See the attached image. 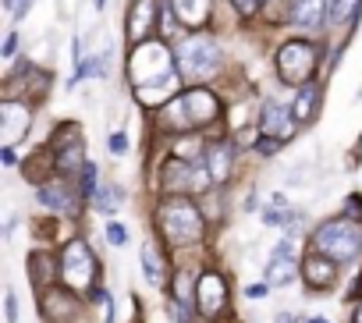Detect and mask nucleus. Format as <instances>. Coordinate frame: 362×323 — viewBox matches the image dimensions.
Here are the masks:
<instances>
[{"label":"nucleus","instance_id":"f257e3e1","mask_svg":"<svg viewBox=\"0 0 362 323\" xmlns=\"http://www.w3.org/2000/svg\"><path fill=\"white\" fill-rule=\"evenodd\" d=\"M221 96L206 86H189L185 93H177L167 107L156 110V128L170 135H185V131H203L221 121Z\"/></svg>","mask_w":362,"mask_h":323},{"label":"nucleus","instance_id":"f03ea898","mask_svg":"<svg viewBox=\"0 0 362 323\" xmlns=\"http://www.w3.org/2000/svg\"><path fill=\"white\" fill-rule=\"evenodd\" d=\"M153 228L170 249H189L199 245L206 235V213L196 206L192 196H160L153 210Z\"/></svg>","mask_w":362,"mask_h":323},{"label":"nucleus","instance_id":"7ed1b4c3","mask_svg":"<svg viewBox=\"0 0 362 323\" xmlns=\"http://www.w3.org/2000/svg\"><path fill=\"white\" fill-rule=\"evenodd\" d=\"M309 249L330 256L341 266H351L362 259V224L337 213V217L316 224V231L309 235Z\"/></svg>","mask_w":362,"mask_h":323},{"label":"nucleus","instance_id":"20e7f679","mask_svg":"<svg viewBox=\"0 0 362 323\" xmlns=\"http://www.w3.org/2000/svg\"><path fill=\"white\" fill-rule=\"evenodd\" d=\"M174 61H177L181 78H189V82L199 86V82L214 78L224 68V50H221V43L210 33H192V36L174 43Z\"/></svg>","mask_w":362,"mask_h":323},{"label":"nucleus","instance_id":"39448f33","mask_svg":"<svg viewBox=\"0 0 362 323\" xmlns=\"http://www.w3.org/2000/svg\"><path fill=\"white\" fill-rule=\"evenodd\" d=\"M160 196H206L210 189H217L206 160H181V156H167L156 175Z\"/></svg>","mask_w":362,"mask_h":323},{"label":"nucleus","instance_id":"423d86ee","mask_svg":"<svg viewBox=\"0 0 362 323\" xmlns=\"http://www.w3.org/2000/svg\"><path fill=\"white\" fill-rule=\"evenodd\" d=\"M57 256H61V284L75 288L78 295L100 284V259L86 238H68Z\"/></svg>","mask_w":362,"mask_h":323},{"label":"nucleus","instance_id":"0eeeda50","mask_svg":"<svg viewBox=\"0 0 362 323\" xmlns=\"http://www.w3.org/2000/svg\"><path fill=\"white\" fill-rule=\"evenodd\" d=\"M170 71H177V61H174V50L167 47V40H146V43L132 47V54H128V82L132 86L156 82Z\"/></svg>","mask_w":362,"mask_h":323},{"label":"nucleus","instance_id":"6e6552de","mask_svg":"<svg viewBox=\"0 0 362 323\" xmlns=\"http://www.w3.org/2000/svg\"><path fill=\"white\" fill-rule=\"evenodd\" d=\"M316 68H320V47L309 40H288L277 50V78L284 86L302 89V86L316 82Z\"/></svg>","mask_w":362,"mask_h":323},{"label":"nucleus","instance_id":"1a4fd4ad","mask_svg":"<svg viewBox=\"0 0 362 323\" xmlns=\"http://www.w3.org/2000/svg\"><path fill=\"white\" fill-rule=\"evenodd\" d=\"M50 153H54V164H57V175L64 178H78V171L86 168V128L78 121H61L50 135Z\"/></svg>","mask_w":362,"mask_h":323},{"label":"nucleus","instance_id":"9d476101","mask_svg":"<svg viewBox=\"0 0 362 323\" xmlns=\"http://www.w3.org/2000/svg\"><path fill=\"white\" fill-rule=\"evenodd\" d=\"M228 302H231L228 277L221 270H203L199 274V288H196V312H199V319H206V323L221 319Z\"/></svg>","mask_w":362,"mask_h":323},{"label":"nucleus","instance_id":"9b49d317","mask_svg":"<svg viewBox=\"0 0 362 323\" xmlns=\"http://www.w3.org/2000/svg\"><path fill=\"white\" fill-rule=\"evenodd\" d=\"M36 199L43 203V210H50V213H57V217H78V210H82V192L71 185V178H64V175H57V178H50V182H43V185H36Z\"/></svg>","mask_w":362,"mask_h":323},{"label":"nucleus","instance_id":"f8f14e48","mask_svg":"<svg viewBox=\"0 0 362 323\" xmlns=\"http://www.w3.org/2000/svg\"><path fill=\"white\" fill-rule=\"evenodd\" d=\"M160 11H163L160 0H132V8L124 15V36L132 47L160 36Z\"/></svg>","mask_w":362,"mask_h":323},{"label":"nucleus","instance_id":"ddd939ff","mask_svg":"<svg viewBox=\"0 0 362 323\" xmlns=\"http://www.w3.org/2000/svg\"><path fill=\"white\" fill-rule=\"evenodd\" d=\"M40 312L47 323H75L82 316V298L75 288L54 284V288L40 291Z\"/></svg>","mask_w":362,"mask_h":323},{"label":"nucleus","instance_id":"4468645a","mask_svg":"<svg viewBox=\"0 0 362 323\" xmlns=\"http://www.w3.org/2000/svg\"><path fill=\"white\" fill-rule=\"evenodd\" d=\"M33 128V107L29 100H15L4 96L0 100V142L4 146H18Z\"/></svg>","mask_w":362,"mask_h":323},{"label":"nucleus","instance_id":"2eb2a0df","mask_svg":"<svg viewBox=\"0 0 362 323\" xmlns=\"http://www.w3.org/2000/svg\"><path fill=\"white\" fill-rule=\"evenodd\" d=\"M302 281L309 291H334L337 281H341V263H334L330 256L309 249L305 259H302Z\"/></svg>","mask_w":362,"mask_h":323},{"label":"nucleus","instance_id":"dca6fc26","mask_svg":"<svg viewBox=\"0 0 362 323\" xmlns=\"http://www.w3.org/2000/svg\"><path fill=\"white\" fill-rule=\"evenodd\" d=\"M256 128H259L263 135H274V139L288 142V139H295V131H298V121H295L291 107H281L277 100H267V103L259 107Z\"/></svg>","mask_w":362,"mask_h":323},{"label":"nucleus","instance_id":"f3484780","mask_svg":"<svg viewBox=\"0 0 362 323\" xmlns=\"http://www.w3.org/2000/svg\"><path fill=\"white\" fill-rule=\"evenodd\" d=\"M181 71H170V75H163V78H156V82H146V86H135V100H139V107L142 110H160V107H167L177 93H185L181 89Z\"/></svg>","mask_w":362,"mask_h":323},{"label":"nucleus","instance_id":"a211bd4d","mask_svg":"<svg viewBox=\"0 0 362 323\" xmlns=\"http://www.w3.org/2000/svg\"><path fill=\"white\" fill-rule=\"evenodd\" d=\"M206 168L214 175L217 185H228L231 175H235V135H221L214 142H206Z\"/></svg>","mask_w":362,"mask_h":323},{"label":"nucleus","instance_id":"6ab92c4d","mask_svg":"<svg viewBox=\"0 0 362 323\" xmlns=\"http://www.w3.org/2000/svg\"><path fill=\"white\" fill-rule=\"evenodd\" d=\"M25 274L33 281L36 291H47L54 284H61V256H50V252H29L25 259Z\"/></svg>","mask_w":362,"mask_h":323},{"label":"nucleus","instance_id":"aec40b11","mask_svg":"<svg viewBox=\"0 0 362 323\" xmlns=\"http://www.w3.org/2000/svg\"><path fill=\"white\" fill-rule=\"evenodd\" d=\"M320 107H323V86L320 82H309L295 93V103H291V114L298 124H313L320 117Z\"/></svg>","mask_w":362,"mask_h":323},{"label":"nucleus","instance_id":"412c9836","mask_svg":"<svg viewBox=\"0 0 362 323\" xmlns=\"http://www.w3.org/2000/svg\"><path fill=\"white\" fill-rule=\"evenodd\" d=\"M174 4V15L185 29H203L214 15V0H170Z\"/></svg>","mask_w":362,"mask_h":323},{"label":"nucleus","instance_id":"4be33fe9","mask_svg":"<svg viewBox=\"0 0 362 323\" xmlns=\"http://www.w3.org/2000/svg\"><path fill=\"white\" fill-rule=\"evenodd\" d=\"M139 263H142L146 281H149L153 288H163V281H167V263H163V252H160V245H156L153 238L142 242V249H139Z\"/></svg>","mask_w":362,"mask_h":323},{"label":"nucleus","instance_id":"5701e85b","mask_svg":"<svg viewBox=\"0 0 362 323\" xmlns=\"http://www.w3.org/2000/svg\"><path fill=\"white\" fill-rule=\"evenodd\" d=\"M196 288H199V270L177 266V270L170 274V298H174V302L196 309Z\"/></svg>","mask_w":362,"mask_h":323},{"label":"nucleus","instance_id":"b1692460","mask_svg":"<svg viewBox=\"0 0 362 323\" xmlns=\"http://www.w3.org/2000/svg\"><path fill=\"white\" fill-rule=\"evenodd\" d=\"M291 25H298L305 33H320L327 25V4H323V0H298Z\"/></svg>","mask_w":362,"mask_h":323},{"label":"nucleus","instance_id":"393cba45","mask_svg":"<svg viewBox=\"0 0 362 323\" xmlns=\"http://www.w3.org/2000/svg\"><path fill=\"white\" fill-rule=\"evenodd\" d=\"M362 11V0H330L327 4V25L330 29H351Z\"/></svg>","mask_w":362,"mask_h":323},{"label":"nucleus","instance_id":"a878e982","mask_svg":"<svg viewBox=\"0 0 362 323\" xmlns=\"http://www.w3.org/2000/svg\"><path fill=\"white\" fill-rule=\"evenodd\" d=\"M170 156H181V160H203V156H206V139H203V131H185V135H174Z\"/></svg>","mask_w":362,"mask_h":323},{"label":"nucleus","instance_id":"bb28decb","mask_svg":"<svg viewBox=\"0 0 362 323\" xmlns=\"http://www.w3.org/2000/svg\"><path fill=\"white\" fill-rule=\"evenodd\" d=\"M295 277H302V266L295 263V256L267 259V281H270V288H284V284H291Z\"/></svg>","mask_w":362,"mask_h":323},{"label":"nucleus","instance_id":"cd10ccee","mask_svg":"<svg viewBox=\"0 0 362 323\" xmlns=\"http://www.w3.org/2000/svg\"><path fill=\"white\" fill-rule=\"evenodd\" d=\"M124 185H114V182H107V185H100V192H96V199H93V206L103 213V217H114L121 206H124Z\"/></svg>","mask_w":362,"mask_h":323},{"label":"nucleus","instance_id":"c85d7f7f","mask_svg":"<svg viewBox=\"0 0 362 323\" xmlns=\"http://www.w3.org/2000/svg\"><path fill=\"white\" fill-rule=\"evenodd\" d=\"M78 192H82L86 203L96 199V192H100V168H96V160H86V168L78 171Z\"/></svg>","mask_w":362,"mask_h":323},{"label":"nucleus","instance_id":"c756f323","mask_svg":"<svg viewBox=\"0 0 362 323\" xmlns=\"http://www.w3.org/2000/svg\"><path fill=\"white\" fill-rule=\"evenodd\" d=\"M281 146H284L281 139H274V135H263V131H259V135H256V142H252V149H256L259 156H274V153H281Z\"/></svg>","mask_w":362,"mask_h":323},{"label":"nucleus","instance_id":"7c9ffc66","mask_svg":"<svg viewBox=\"0 0 362 323\" xmlns=\"http://www.w3.org/2000/svg\"><path fill=\"white\" fill-rule=\"evenodd\" d=\"M103 231H107V242H110L114 249H124V245H128V228H124V224L110 221V224H107Z\"/></svg>","mask_w":362,"mask_h":323},{"label":"nucleus","instance_id":"2f4dec72","mask_svg":"<svg viewBox=\"0 0 362 323\" xmlns=\"http://www.w3.org/2000/svg\"><path fill=\"white\" fill-rule=\"evenodd\" d=\"M231 8L238 18H256L263 11V0H231Z\"/></svg>","mask_w":362,"mask_h":323},{"label":"nucleus","instance_id":"473e14b6","mask_svg":"<svg viewBox=\"0 0 362 323\" xmlns=\"http://www.w3.org/2000/svg\"><path fill=\"white\" fill-rule=\"evenodd\" d=\"M107 153H110V156H124V153H128V135H124L121 128L107 135Z\"/></svg>","mask_w":362,"mask_h":323},{"label":"nucleus","instance_id":"72a5a7b5","mask_svg":"<svg viewBox=\"0 0 362 323\" xmlns=\"http://www.w3.org/2000/svg\"><path fill=\"white\" fill-rule=\"evenodd\" d=\"M341 217H348V221H358V224H362V196H358V192H351V196L344 199Z\"/></svg>","mask_w":362,"mask_h":323},{"label":"nucleus","instance_id":"f704fd0d","mask_svg":"<svg viewBox=\"0 0 362 323\" xmlns=\"http://www.w3.org/2000/svg\"><path fill=\"white\" fill-rule=\"evenodd\" d=\"M4 316H8V323H18V291L15 288L4 291Z\"/></svg>","mask_w":362,"mask_h":323},{"label":"nucleus","instance_id":"c9c22d12","mask_svg":"<svg viewBox=\"0 0 362 323\" xmlns=\"http://www.w3.org/2000/svg\"><path fill=\"white\" fill-rule=\"evenodd\" d=\"M270 295V281H256L245 288V298H267Z\"/></svg>","mask_w":362,"mask_h":323},{"label":"nucleus","instance_id":"e433bc0d","mask_svg":"<svg viewBox=\"0 0 362 323\" xmlns=\"http://www.w3.org/2000/svg\"><path fill=\"white\" fill-rule=\"evenodd\" d=\"M15 50H18V33H8V40H4V50H0V57H4V61H11V57H15Z\"/></svg>","mask_w":362,"mask_h":323},{"label":"nucleus","instance_id":"4c0bfd02","mask_svg":"<svg viewBox=\"0 0 362 323\" xmlns=\"http://www.w3.org/2000/svg\"><path fill=\"white\" fill-rule=\"evenodd\" d=\"M33 4H36V0H18V8L11 11V18H15V22H22V18L33 11Z\"/></svg>","mask_w":362,"mask_h":323},{"label":"nucleus","instance_id":"58836bf2","mask_svg":"<svg viewBox=\"0 0 362 323\" xmlns=\"http://www.w3.org/2000/svg\"><path fill=\"white\" fill-rule=\"evenodd\" d=\"M0 160H4L8 168H15V160H18V156H15V146H4V149H0Z\"/></svg>","mask_w":362,"mask_h":323},{"label":"nucleus","instance_id":"ea45409f","mask_svg":"<svg viewBox=\"0 0 362 323\" xmlns=\"http://www.w3.org/2000/svg\"><path fill=\"white\" fill-rule=\"evenodd\" d=\"M270 203H274L277 210H288V196H284V192H274V196H270Z\"/></svg>","mask_w":362,"mask_h":323},{"label":"nucleus","instance_id":"a19ab883","mask_svg":"<svg viewBox=\"0 0 362 323\" xmlns=\"http://www.w3.org/2000/svg\"><path fill=\"white\" fill-rule=\"evenodd\" d=\"M274 323H295V316H291V312H277V319H274Z\"/></svg>","mask_w":362,"mask_h":323},{"label":"nucleus","instance_id":"79ce46f5","mask_svg":"<svg viewBox=\"0 0 362 323\" xmlns=\"http://www.w3.org/2000/svg\"><path fill=\"white\" fill-rule=\"evenodd\" d=\"M351 323H362V298H358V305H355V312H351Z\"/></svg>","mask_w":362,"mask_h":323},{"label":"nucleus","instance_id":"37998d69","mask_svg":"<svg viewBox=\"0 0 362 323\" xmlns=\"http://www.w3.org/2000/svg\"><path fill=\"white\" fill-rule=\"evenodd\" d=\"M355 156L362 160V135H358V142H355Z\"/></svg>","mask_w":362,"mask_h":323},{"label":"nucleus","instance_id":"c03bdc74","mask_svg":"<svg viewBox=\"0 0 362 323\" xmlns=\"http://www.w3.org/2000/svg\"><path fill=\"white\" fill-rule=\"evenodd\" d=\"M4 8H8V11H15V8H18V0H4Z\"/></svg>","mask_w":362,"mask_h":323},{"label":"nucleus","instance_id":"a18cd8bd","mask_svg":"<svg viewBox=\"0 0 362 323\" xmlns=\"http://www.w3.org/2000/svg\"><path fill=\"white\" fill-rule=\"evenodd\" d=\"M305 323H327V319H323V316H309Z\"/></svg>","mask_w":362,"mask_h":323},{"label":"nucleus","instance_id":"49530a36","mask_svg":"<svg viewBox=\"0 0 362 323\" xmlns=\"http://www.w3.org/2000/svg\"><path fill=\"white\" fill-rule=\"evenodd\" d=\"M103 4H107V0H96V8H103Z\"/></svg>","mask_w":362,"mask_h":323},{"label":"nucleus","instance_id":"de8ad7c7","mask_svg":"<svg viewBox=\"0 0 362 323\" xmlns=\"http://www.w3.org/2000/svg\"><path fill=\"white\" fill-rule=\"evenodd\" d=\"M358 295H362V277H358Z\"/></svg>","mask_w":362,"mask_h":323}]
</instances>
